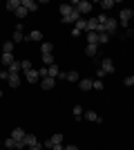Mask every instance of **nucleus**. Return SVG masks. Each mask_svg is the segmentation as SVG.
Instances as JSON below:
<instances>
[{
  "instance_id": "f257e3e1",
  "label": "nucleus",
  "mask_w": 134,
  "mask_h": 150,
  "mask_svg": "<svg viewBox=\"0 0 134 150\" xmlns=\"http://www.w3.org/2000/svg\"><path fill=\"white\" fill-rule=\"evenodd\" d=\"M81 18H83V16H81V11H78V9H72L69 16H65V18H63V25H76Z\"/></svg>"
},
{
  "instance_id": "f03ea898",
  "label": "nucleus",
  "mask_w": 134,
  "mask_h": 150,
  "mask_svg": "<svg viewBox=\"0 0 134 150\" xmlns=\"http://www.w3.org/2000/svg\"><path fill=\"white\" fill-rule=\"evenodd\" d=\"M105 34H109V36H112V34H116V29H119V20L116 18H107V23H105Z\"/></svg>"
},
{
  "instance_id": "7ed1b4c3",
  "label": "nucleus",
  "mask_w": 134,
  "mask_h": 150,
  "mask_svg": "<svg viewBox=\"0 0 134 150\" xmlns=\"http://www.w3.org/2000/svg\"><path fill=\"white\" fill-rule=\"evenodd\" d=\"M101 69H103V74H105V76L114 74V63H112V58H103V61H101Z\"/></svg>"
},
{
  "instance_id": "20e7f679",
  "label": "nucleus",
  "mask_w": 134,
  "mask_h": 150,
  "mask_svg": "<svg viewBox=\"0 0 134 150\" xmlns=\"http://www.w3.org/2000/svg\"><path fill=\"white\" fill-rule=\"evenodd\" d=\"M130 18H132V9H121V18H119L121 27H128L130 25Z\"/></svg>"
},
{
  "instance_id": "39448f33",
  "label": "nucleus",
  "mask_w": 134,
  "mask_h": 150,
  "mask_svg": "<svg viewBox=\"0 0 134 150\" xmlns=\"http://www.w3.org/2000/svg\"><path fill=\"white\" fill-rule=\"evenodd\" d=\"M74 9H78V11H81V16H83V13H89V11H92V2H89V0H81Z\"/></svg>"
},
{
  "instance_id": "423d86ee",
  "label": "nucleus",
  "mask_w": 134,
  "mask_h": 150,
  "mask_svg": "<svg viewBox=\"0 0 134 150\" xmlns=\"http://www.w3.org/2000/svg\"><path fill=\"white\" fill-rule=\"evenodd\" d=\"M25 40H27V43H32V40H43V31H38V29L29 31V34L25 36Z\"/></svg>"
},
{
  "instance_id": "0eeeda50",
  "label": "nucleus",
  "mask_w": 134,
  "mask_h": 150,
  "mask_svg": "<svg viewBox=\"0 0 134 150\" xmlns=\"http://www.w3.org/2000/svg\"><path fill=\"white\" fill-rule=\"evenodd\" d=\"M25 79H27L29 83H38V81H40V74L36 72V69H29V72H25Z\"/></svg>"
},
{
  "instance_id": "6e6552de",
  "label": "nucleus",
  "mask_w": 134,
  "mask_h": 150,
  "mask_svg": "<svg viewBox=\"0 0 134 150\" xmlns=\"http://www.w3.org/2000/svg\"><path fill=\"white\" fill-rule=\"evenodd\" d=\"M54 85H56V79H51V76H47V79L40 81V88H43V90H51Z\"/></svg>"
},
{
  "instance_id": "1a4fd4ad",
  "label": "nucleus",
  "mask_w": 134,
  "mask_h": 150,
  "mask_svg": "<svg viewBox=\"0 0 134 150\" xmlns=\"http://www.w3.org/2000/svg\"><path fill=\"white\" fill-rule=\"evenodd\" d=\"M85 119H87V121H94V123H101V121H103L94 110H87V112H85Z\"/></svg>"
},
{
  "instance_id": "9d476101",
  "label": "nucleus",
  "mask_w": 134,
  "mask_h": 150,
  "mask_svg": "<svg viewBox=\"0 0 134 150\" xmlns=\"http://www.w3.org/2000/svg\"><path fill=\"white\" fill-rule=\"evenodd\" d=\"M7 83H9V88H11V90L20 88V76H18V74H11V76H9V81H7Z\"/></svg>"
},
{
  "instance_id": "9b49d317",
  "label": "nucleus",
  "mask_w": 134,
  "mask_h": 150,
  "mask_svg": "<svg viewBox=\"0 0 134 150\" xmlns=\"http://www.w3.org/2000/svg\"><path fill=\"white\" fill-rule=\"evenodd\" d=\"M20 2H22V7L27 11H36L38 9V2H34V0H20Z\"/></svg>"
},
{
  "instance_id": "f8f14e48",
  "label": "nucleus",
  "mask_w": 134,
  "mask_h": 150,
  "mask_svg": "<svg viewBox=\"0 0 134 150\" xmlns=\"http://www.w3.org/2000/svg\"><path fill=\"white\" fill-rule=\"evenodd\" d=\"M25 134H27V132L22 130V128H13V132H11V137L16 139V141H22V139H25Z\"/></svg>"
},
{
  "instance_id": "ddd939ff",
  "label": "nucleus",
  "mask_w": 134,
  "mask_h": 150,
  "mask_svg": "<svg viewBox=\"0 0 134 150\" xmlns=\"http://www.w3.org/2000/svg\"><path fill=\"white\" fill-rule=\"evenodd\" d=\"M22 141H25V146H27V148H29V146H36V144H38L36 134H29V132L25 134V139H22Z\"/></svg>"
},
{
  "instance_id": "4468645a",
  "label": "nucleus",
  "mask_w": 134,
  "mask_h": 150,
  "mask_svg": "<svg viewBox=\"0 0 134 150\" xmlns=\"http://www.w3.org/2000/svg\"><path fill=\"white\" fill-rule=\"evenodd\" d=\"M47 74H49L51 79H58V74H60V67L54 63V65H49V67H47Z\"/></svg>"
},
{
  "instance_id": "2eb2a0df",
  "label": "nucleus",
  "mask_w": 134,
  "mask_h": 150,
  "mask_svg": "<svg viewBox=\"0 0 134 150\" xmlns=\"http://www.w3.org/2000/svg\"><path fill=\"white\" fill-rule=\"evenodd\" d=\"M87 45H96L98 47V34L96 31H87Z\"/></svg>"
},
{
  "instance_id": "dca6fc26",
  "label": "nucleus",
  "mask_w": 134,
  "mask_h": 150,
  "mask_svg": "<svg viewBox=\"0 0 134 150\" xmlns=\"http://www.w3.org/2000/svg\"><path fill=\"white\" fill-rule=\"evenodd\" d=\"M51 52H54V43H43L40 45V54H51Z\"/></svg>"
},
{
  "instance_id": "f3484780",
  "label": "nucleus",
  "mask_w": 134,
  "mask_h": 150,
  "mask_svg": "<svg viewBox=\"0 0 134 150\" xmlns=\"http://www.w3.org/2000/svg\"><path fill=\"white\" fill-rule=\"evenodd\" d=\"M78 88L83 90V92H87V90H92V81H89V79H81V81H78Z\"/></svg>"
},
{
  "instance_id": "a211bd4d",
  "label": "nucleus",
  "mask_w": 134,
  "mask_h": 150,
  "mask_svg": "<svg viewBox=\"0 0 134 150\" xmlns=\"http://www.w3.org/2000/svg\"><path fill=\"white\" fill-rule=\"evenodd\" d=\"M76 81H81V76H78V72H76V69L67 72V83H76Z\"/></svg>"
},
{
  "instance_id": "6ab92c4d",
  "label": "nucleus",
  "mask_w": 134,
  "mask_h": 150,
  "mask_svg": "<svg viewBox=\"0 0 134 150\" xmlns=\"http://www.w3.org/2000/svg\"><path fill=\"white\" fill-rule=\"evenodd\" d=\"M85 54H87L89 58H94L96 54H98V47H96V45H87V47H85Z\"/></svg>"
},
{
  "instance_id": "aec40b11",
  "label": "nucleus",
  "mask_w": 134,
  "mask_h": 150,
  "mask_svg": "<svg viewBox=\"0 0 134 150\" xmlns=\"http://www.w3.org/2000/svg\"><path fill=\"white\" fill-rule=\"evenodd\" d=\"M13 13H16V18H18V20H22V18H25V16H27L29 11H27L25 7H22V2H20V7H18V9H16Z\"/></svg>"
},
{
  "instance_id": "412c9836",
  "label": "nucleus",
  "mask_w": 134,
  "mask_h": 150,
  "mask_svg": "<svg viewBox=\"0 0 134 150\" xmlns=\"http://www.w3.org/2000/svg\"><path fill=\"white\" fill-rule=\"evenodd\" d=\"M7 69H9V76H11V74H18V72H22V65H20V61H16L11 67H7Z\"/></svg>"
},
{
  "instance_id": "4be33fe9",
  "label": "nucleus",
  "mask_w": 134,
  "mask_h": 150,
  "mask_svg": "<svg viewBox=\"0 0 134 150\" xmlns=\"http://www.w3.org/2000/svg\"><path fill=\"white\" fill-rule=\"evenodd\" d=\"M13 63H16V61H13L11 54H2V65H5V67H11Z\"/></svg>"
},
{
  "instance_id": "5701e85b",
  "label": "nucleus",
  "mask_w": 134,
  "mask_h": 150,
  "mask_svg": "<svg viewBox=\"0 0 134 150\" xmlns=\"http://www.w3.org/2000/svg\"><path fill=\"white\" fill-rule=\"evenodd\" d=\"M7 9H9V11H16V9H18L20 7V0H7Z\"/></svg>"
},
{
  "instance_id": "b1692460",
  "label": "nucleus",
  "mask_w": 134,
  "mask_h": 150,
  "mask_svg": "<svg viewBox=\"0 0 134 150\" xmlns=\"http://www.w3.org/2000/svg\"><path fill=\"white\" fill-rule=\"evenodd\" d=\"M58 9H60V16L65 18V16H69V13H72V9H74V7H72V5H60Z\"/></svg>"
},
{
  "instance_id": "393cba45",
  "label": "nucleus",
  "mask_w": 134,
  "mask_h": 150,
  "mask_svg": "<svg viewBox=\"0 0 134 150\" xmlns=\"http://www.w3.org/2000/svg\"><path fill=\"white\" fill-rule=\"evenodd\" d=\"M25 40V34H22V29H16L13 31V43H22Z\"/></svg>"
},
{
  "instance_id": "a878e982",
  "label": "nucleus",
  "mask_w": 134,
  "mask_h": 150,
  "mask_svg": "<svg viewBox=\"0 0 134 150\" xmlns=\"http://www.w3.org/2000/svg\"><path fill=\"white\" fill-rule=\"evenodd\" d=\"M11 52H13V40H7L2 45V54H11Z\"/></svg>"
},
{
  "instance_id": "bb28decb",
  "label": "nucleus",
  "mask_w": 134,
  "mask_h": 150,
  "mask_svg": "<svg viewBox=\"0 0 134 150\" xmlns=\"http://www.w3.org/2000/svg\"><path fill=\"white\" fill-rule=\"evenodd\" d=\"M5 148H7V150H16V139L9 137V139L5 141Z\"/></svg>"
},
{
  "instance_id": "cd10ccee",
  "label": "nucleus",
  "mask_w": 134,
  "mask_h": 150,
  "mask_svg": "<svg viewBox=\"0 0 134 150\" xmlns=\"http://www.w3.org/2000/svg\"><path fill=\"white\" fill-rule=\"evenodd\" d=\"M105 43H109V34H98V45H105Z\"/></svg>"
},
{
  "instance_id": "c85d7f7f",
  "label": "nucleus",
  "mask_w": 134,
  "mask_h": 150,
  "mask_svg": "<svg viewBox=\"0 0 134 150\" xmlns=\"http://www.w3.org/2000/svg\"><path fill=\"white\" fill-rule=\"evenodd\" d=\"M74 27H76L78 31H83V29H87V20H85V18H81V20H78V23H76V25H74Z\"/></svg>"
},
{
  "instance_id": "c756f323",
  "label": "nucleus",
  "mask_w": 134,
  "mask_h": 150,
  "mask_svg": "<svg viewBox=\"0 0 134 150\" xmlns=\"http://www.w3.org/2000/svg\"><path fill=\"white\" fill-rule=\"evenodd\" d=\"M43 63L47 65V67H49V65H54L56 61H54V56H51V54H45V56H43Z\"/></svg>"
},
{
  "instance_id": "7c9ffc66",
  "label": "nucleus",
  "mask_w": 134,
  "mask_h": 150,
  "mask_svg": "<svg viewBox=\"0 0 134 150\" xmlns=\"http://www.w3.org/2000/svg\"><path fill=\"white\" fill-rule=\"evenodd\" d=\"M114 5H116L114 0H103V2H101V7H103V9H112Z\"/></svg>"
},
{
  "instance_id": "2f4dec72",
  "label": "nucleus",
  "mask_w": 134,
  "mask_h": 150,
  "mask_svg": "<svg viewBox=\"0 0 134 150\" xmlns=\"http://www.w3.org/2000/svg\"><path fill=\"white\" fill-rule=\"evenodd\" d=\"M72 112H74V117H76V119H81V117H83V108H81V105H74V110H72Z\"/></svg>"
},
{
  "instance_id": "473e14b6",
  "label": "nucleus",
  "mask_w": 134,
  "mask_h": 150,
  "mask_svg": "<svg viewBox=\"0 0 134 150\" xmlns=\"http://www.w3.org/2000/svg\"><path fill=\"white\" fill-rule=\"evenodd\" d=\"M92 90H103V81H101V79L92 81Z\"/></svg>"
},
{
  "instance_id": "72a5a7b5",
  "label": "nucleus",
  "mask_w": 134,
  "mask_h": 150,
  "mask_svg": "<svg viewBox=\"0 0 134 150\" xmlns=\"http://www.w3.org/2000/svg\"><path fill=\"white\" fill-rule=\"evenodd\" d=\"M20 65H22V72H29V69H32V63L29 61H20Z\"/></svg>"
},
{
  "instance_id": "f704fd0d",
  "label": "nucleus",
  "mask_w": 134,
  "mask_h": 150,
  "mask_svg": "<svg viewBox=\"0 0 134 150\" xmlns=\"http://www.w3.org/2000/svg\"><path fill=\"white\" fill-rule=\"evenodd\" d=\"M123 83H125L128 88H132V85H134V74H132V76H128V79H123Z\"/></svg>"
},
{
  "instance_id": "c9c22d12",
  "label": "nucleus",
  "mask_w": 134,
  "mask_h": 150,
  "mask_svg": "<svg viewBox=\"0 0 134 150\" xmlns=\"http://www.w3.org/2000/svg\"><path fill=\"white\" fill-rule=\"evenodd\" d=\"M0 79H2V81H9V69H2V72H0Z\"/></svg>"
},
{
  "instance_id": "e433bc0d",
  "label": "nucleus",
  "mask_w": 134,
  "mask_h": 150,
  "mask_svg": "<svg viewBox=\"0 0 134 150\" xmlns=\"http://www.w3.org/2000/svg\"><path fill=\"white\" fill-rule=\"evenodd\" d=\"M29 150H43V144H36V146H29Z\"/></svg>"
},
{
  "instance_id": "4c0bfd02",
  "label": "nucleus",
  "mask_w": 134,
  "mask_h": 150,
  "mask_svg": "<svg viewBox=\"0 0 134 150\" xmlns=\"http://www.w3.org/2000/svg\"><path fill=\"white\" fill-rule=\"evenodd\" d=\"M65 150H78V146H74V144H69V146H65Z\"/></svg>"
},
{
  "instance_id": "58836bf2",
  "label": "nucleus",
  "mask_w": 134,
  "mask_h": 150,
  "mask_svg": "<svg viewBox=\"0 0 134 150\" xmlns=\"http://www.w3.org/2000/svg\"><path fill=\"white\" fill-rule=\"evenodd\" d=\"M51 150H65V146H63V144H58V146H54Z\"/></svg>"
},
{
  "instance_id": "ea45409f",
  "label": "nucleus",
  "mask_w": 134,
  "mask_h": 150,
  "mask_svg": "<svg viewBox=\"0 0 134 150\" xmlns=\"http://www.w3.org/2000/svg\"><path fill=\"white\" fill-rule=\"evenodd\" d=\"M0 99H2V90H0Z\"/></svg>"
},
{
  "instance_id": "a19ab883",
  "label": "nucleus",
  "mask_w": 134,
  "mask_h": 150,
  "mask_svg": "<svg viewBox=\"0 0 134 150\" xmlns=\"http://www.w3.org/2000/svg\"><path fill=\"white\" fill-rule=\"evenodd\" d=\"M132 16H134V9H132Z\"/></svg>"
}]
</instances>
